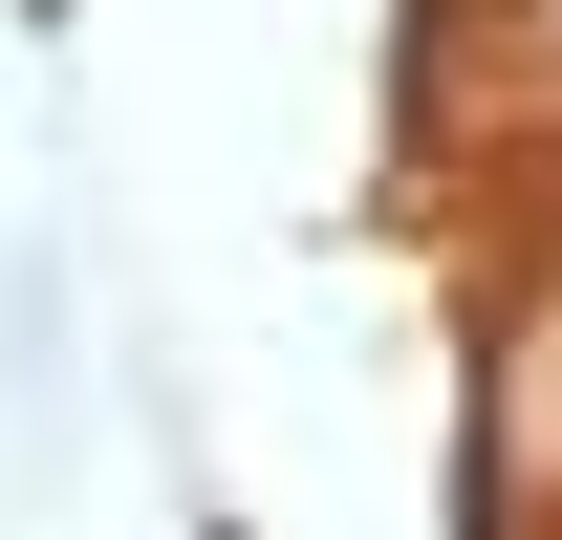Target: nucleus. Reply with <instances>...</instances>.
Segmentation results:
<instances>
[{"instance_id":"nucleus-1","label":"nucleus","mask_w":562,"mask_h":540,"mask_svg":"<svg viewBox=\"0 0 562 540\" xmlns=\"http://www.w3.org/2000/svg\"><path fill=\"white\" fill-rule=\"evenodd\" d=\"M476 432H497V475L562 519V281H519V325H497V390H476Z\"/></svg>"},{"instance_id":"nucleus-2","label":"nucleus","mask_w":562,"mask_h":540,"mask_svg":"<svg viewBox=\"0 0 562 540\" xmlns=\"http://www.w3.org/2000/svg\"><path fill=\"white\" fill-rule=\"evenodd\" d=\"M0 390H22V432L66 410V260L44 238H0Z\"/></svg>"},{"instance_id":"nucleus-3","label":"nucleus","mask_w":562,"mask_h":540,"mask_svg":"<svg viewBox=\"0 0 562 540\" xmlns=\"http://www.w3.org/2000/svg\"><path fill=\"white\" fill-rule=\"evenodd\" d=\"M519 87H541V109H562V0H519Z\"/></svg>"}]
</instances>
